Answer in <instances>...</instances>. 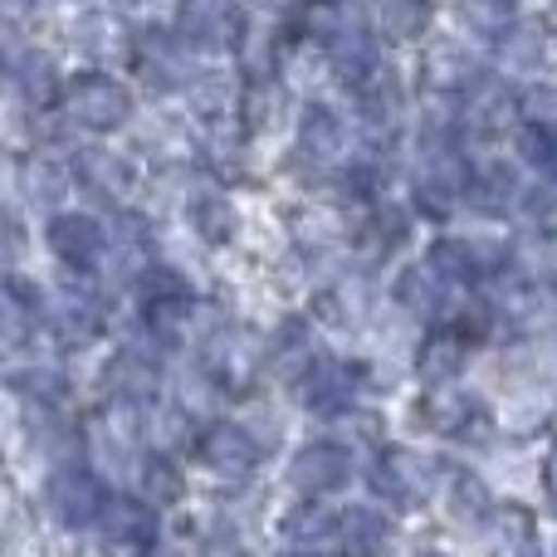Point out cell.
Wrapping results in <instances>:
<instances>
[{
  "instance_id": "1",
  "label": "cell",
  "mask_w": 557,
  "mask_h": 557,
  "mask_svg": "<svg viewBox=\"0 0 557 557\" xmlns=\"http://www.w3.org/2000/svg\"><path fill=\"white\" fill-rule=\"evenodd\" d=\"M74 113H78V123H88V127H117L127 113V98L113 78H84V84L74 88Z\"/></svg>"
},
{
  "instance_id": "2",
  "label": "cell",
  "mask_w": 557,
  "mask_h": 557,
  "mask_svg": "<svg viewBox=\"0 0 557 557\" xmlns=\"http://www.w3.org/2000/svg\"><path fill=\"white\" fill-rule=\"evenodd\" d=\"M49 504H54V513L64 523H88L98 513V504H103V494H98V484L88 480V474L69 470L49 484Z\"/></svg>"
},
{
  "instance_id": "3",
  "label": "cell",
  "mask_w": 557,
  "mask_h": 557,
  "mask_svg": "<svg viewBox=\"0 0 557 557\" xmlns=\"http://www.w3.org/2000/svg\"><path fill=\"white\" fill-rule=\"evenodd\" d=\"M49 245H54V255H64L69 264H94V255L103 250V235H98L94 221L64 215V221L49 225Z\"/></svg>"
},
{
  "instance_id": "4",
  "label": "cell",
  "mask_w": 557,
  "mask_h": 557,
  "mask_svg": "<svg viewBox=\"0 0 557 557\" xmlns=\"http://www.w3.org/2000/svg\"><path fill=\"white\" fill-rule=\"evenodd\" d=\"M294 480L304 484V490H333V484L343 480V455L327 450V445H313V450L298 455Z\"/></svg>"
},
{
  "instance_id": "5",
  "label": "cell",
  "mask_w": 557,
  "mask_h": 557,
  "mask_svg": "<svg viewBox=\"0 0 557 557\" xmlns=\"http://www.w3.org/2000/svg\"><path fill=\"white\" fill-rule=\"evenodd\" d=\"M465 15L474 20V29L499 35V29L513 25V0H465Z\"/></svg>"
},
{
  "instance_id": "6",
  "label": "cell",
  "mask_w": 557,
  "mask_h": 557,
  "mask_svg": "<svg viewBox=\"0 0 557 557\" xmlns=\"http://www.w3.org/2000/svg\"><path fill=\"white\" fill-rule=\"evenodd\" d=\"M206 455H211L215 465H235V470H240V465H250V460H255L250 441H245V435H235V431H215L211 441H206Z\"/></svg>"
},
{
  "instance_id": "7",
  "label": "cell",
  "mask_w": 557,
  "mask_h": 557,
  "mask_svg": "<svg viewBox=\"0 0 557 557\" xmlns=\"http://www.w3.org/2000/svg\"><path fill=\"white\" fill-rule=\"evenodd\" d=\"M548 499H553V509H557V455H553V465H548Z\"/></svg>"
}]
</instances>
